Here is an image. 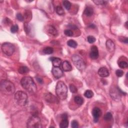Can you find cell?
<instances>
[{
    "label": "cell",
    "mask_w": 128,
    "mask_h": 128,
    "mask_svg": "<svg viewBox=\"0 0 128 128\" xmlns=\"http://www.w3.org/2000/svg\"><path fill=\"white\" fill-rule=\"evenodd\" d=\"M71 126L73 128H77L79 127V124L78 122L76 121V120H74L72 121V124H71Z\"/></svg>",
    "instance_id": "37"
},
{
    "label": "cell",
    "mask_w": 128,
    "mask_h": 128,
    "mask_svg": "<svg viewBox=\"0 0 128 128\" xmlns=\"http://www.w3.org/2000/svg\"><path fill=\"white\" fill-rule=\"evenodd\" d=\"M51 61L52 62L53 65L54 67H59L62 64L61 59L58 58L52 57L50 58Z\"/></svg>",
    "instance_id": "18"
},
{
    "label": "cell",
    "mask_w": 128,
    "mask_h": 128,
    "mask_svg": "<svg viewBox=\"0 0 128 128\" xmlns=\"http://www.w3.org/2000/svg\"><path fill=\"white\" fill-rule=\"evenodd\" d=\"M15 100L19 105L24 106L28 103V96L26 93L19 91L17 92L15 94Z\"/></svg>",
    "instance_id": "4"
},
{
    "label": "cell",
    "mask_w": 128,
    "mask_h": 128,
    "mask_svg": "<svg viewBox=\"0 0 128 128\" xmlns=\"http://www.w3.org/2000/svg\"><path fill=\"white\" fill-rule=\"evenodd\" d=\"M24 30H25V31L26 32V33L27 34V35H28V34H29V33H30V31H31V27L29 25V24L28 23H26L25 24H24Z\"/></svg>",
    "instance_id": "27"
},
{
    "label": "cell",
    "mask_w": 128,
    "mask_h": 128,
    "mask_svg": "<svg viewBox=\"0 0 128 128\" xmlns=\"http://www.w3.org/2000/svg\"><path fill=\"white\" fill-rule=\"evenodd\" d=\"M116 74L118 77H122L124 75V72L121 70H117L116 71Z\"/></svg>",
    "instance_id": "36"
},
{
    "label": "cell",
    "mask_w": 128,
    "mask_h": 128,
    "mask_svg": "<svg viewBox=\"0 0 128 128\" xmlns=\"http://www.w3.org/2000/svg\"><path fill=\"white\" fill-rule=\"evenodd\" d=\"M70 28L71 29H74V30H76L77 29V27L75 26V25H70Z\"/></svg>",
    "instance_id": "40"
},
{
    "label": "cell",
    "mask_w": 128,
    "mask_h": 128,
    "mask_svg": "<svg viewBox=\"0 0 128 128\" xmlns=\"http://www.w3.org/2000/svg\"><path fill=\"white\" fill-rule=\"evenodd\" d=\"M53 76L57 79L61 78L63 75V72L59 67H54L52 70Z\"/></svg>",
    "instance_id": "13"
},
{
    "label": "cell",
    "mask_w": 128,
    "mask_h": 128,
    "mask_svg": "<svg viewBox=\"0 0 128 128\" xmlns=\"http://www.w3.org/2000/svg\"><path fill=\"white\" fill-rule=\"evenodd\" d=\"M44 99L45 100L49 103H57L58 102V100L57 98L54 96L53 95H52L51 93H46L44 95Z\"/></svg>",
    "instance_id": "12"
},
{
    "label": "cell",
    "mask_w": 128,
    "mask_h": 128,
    "mask_svg": "<svg viewBox=\"0 0 128 128\" xmlns=\"http://www.w3.org/2000/svg\"><path fill=\"white\" fill-rule=\"evenodd\" d=\"M64 33H65V35L68 37H72L74 35V33L71 30H66L64 31Z\"/></svg>",
    "instance_id": "34"
},
{
    "label": "cell",
    "mask_w": 128,
    "mask_h": 128,
    "mask_svg": "<svg viewBox=\"0 0 128 128\" xmlns=\"http://www.w3.org/2000/svg\"><path fill=\"white\" fill-rule=\"evenodd\" d=\"M67 45L71 48H76L77 47L78 44H77V43L74 40H70L69 41H68Z\"/></svg>",
    "instance_id": "25"
},
{
    "label": "cell",
    "mask_w": 128,
    "mask_h": 128,
    "mask_svg": "<svg viewBox=\"0 0 128 128\" xmlns=\"http://www.w3.org/2000/svg\"><path fill=\"white\" fill-rule=\"evenodd\" d=\"M56 13L59 15H64V14H65V11H64V10L60 6H58L56 7Z\"/></svg>",
    "instance_id": "24"
},
{
    "label": "cell",
    "mask_w": 128,
    "mask_h": 128,
    "mask_svg": "<svg viewBox=\"0 0 128 128\" xmlns=\"http://www.w3.org/2000/svg\"><path fill=\"white\" fill-rule=\"evenodd\" d=\"M27 127L30 128H41L42 127L41 121L37 116L34 115L30 118L27 122Z\"/></svg>",
    "instance_id": "6"
},
{
    "label": "cell",
    "mask_w": 128,
    "mask_h": 128,
    "mask_svg": "<svg viewBox=\"0 0 128 128\" xmlns=\"http://www.w3.org/2000/svg\"><path fill=\"white\" fill-rule=\"evenodd\" d=\"M74 101L76 104L78 105H82L84 103L83 98L80 96H76L74 98Z\"/></svg>",
    "instance_id": "22"
},
{
    "label": "cell",
    "mask_w": 128,
    "mask_h": 128,
    "mask_svg": "<svg viewBox=\"0 0 128 128\" xmlns=\"http://www.w3.org/2000/svg\"><path fill=\"white\" fill-rule=\"evenodd\" d=\"M123 42L125 43H126V44H127V43H128V38H126L125 39H123Z\"/></svg>",
    "instance_id": "41"
},
{
    "label": "cell",
    "mask_w": 128,
    "mask_h": 128,
    "mask_svg": "<svg viewBox=\"0 0 128 128\" xmlns=\"http://www.w3.org/2000/svg\"><path fill=\"white\" fill-rule=\"evenodd\" d=\"M29 69L26 66H22L20 67L18 69V72L20 74L22 75L26 74L29 73Z\"/></svg>",
    "instance_id": "21"
},
{
    "label": "cell",
    "mask_w": 128,
    "mask_h": 128,
    "mask_svg": "<svg viewBox=\"0 0 128 128\" xmlns=\"http://www.w3.org/2000/svg\"><path fill=\"white\" fill-rule=\"evenodd\" d=\"M84 14L87 17H91L94 14V10L91 7H87L85 10Z\"/></svg>",
    "instance_id": "20"
},
{
    "label": "cell",
    "mask_w": 128,
    "mask_h": 128,
    "mask_svg": "<svg viewBox=\"0 0 128 128\" xmlns=\"http://www.w3.org/2000/svg\"><path fill=\"white\" fill-rule=\"evenodd\" d=\"M62 67L63 68V70L65 72H69L72 71V66L71 65V64L67 61H64L62 63Z\"/></svg>",
    "instance_id": "17"
},
{
    "label": "cell",
    "mask_w": 128,
    "mask_h": 128,
    "mask_svg": "<svg viewBox=\"0 0 128 128\" xmlns=\"http://www.w3.org/2000/svg\"><path fill=\"white\" fill-rule=\"evenodd\" d=\"M87 40H88V42L89 43L93 44L94 42H95L96 39L94 36H88L87 38Z\"/></svg>",
    "instance_id": "32"
},
{
    "label": "cell",
    "mask_w": 128,
    "mask_h": 128,
    "mask_svg": "<svg viewBox=\"0 0 128 128\" xmlns=\"http://www.w3.org/2000/svg\"><path fill=\"white\" fill-rule=\"evenodd\" d=\"M62 121L60 124V127L61 128H66L69 126V121L68 115L66 113L63 114L62 116Z\"/></svg>",
    "instance_id": "11"
},
{
    "label": "cell",
    "mask_w": 128,
    "mask_h": 128,
    "mask_svg": "<svg viewBox=\"0 0 128 128\" xmlns=\"http://www.w3.org/2000/svg\"><path fill=\"white\" fill-rule=\"evenodd\" d=\"M98 74L102 78H105L109 76V72L106 67H102L98 71Z\"/></svg>",
    "instance_id": "16"
},
{
    "label": "cell",
    "mask_w": 128,
    "mask_h": 128,
    "mask_svg": "<svg viewBox=\"0 0 128 128\" xmlns=\"http://www.w3.org/2000/svg\"><path fill=\"white\" fill-rule=\"evenodd\" d=\"M106 48L107 50L110 53H112L115 51V45L114 43L111 40H108L107 41L106 43Z\"/></svg>",
    "instance_id": "15"
},
{
    "label": "cell",
    "mask_w": 128,
    "mask_h": 128,
    "mask_svg": "<svg viewBox=\"0 0 128 128\" xmlns=\"http://www.w3.org/2000/svg\"><path fill=\"white\" fill-rule=\"evenodd\" d=\"M113 118V115L110 112H108L107 114L104 116V119L106 121H109L112 120Z\"/></svg>",
    "instance_id": "29"
},
{
    "label": "cell",
    "mask_w": 128,
    "mask_h": 128,
    "mask_svg": "<svg viewBox=\"0 0 128 128\" xmlns=\"http://www.w3.org/2000/svg\"><path fill=\"white\" fill-rule=\"evenodd\" d=\"M121 90L118 88H111L110 90V95L112 99L115 101L119 100L121 99Z\"/></svg>",
    "instance_id": "8"
},
{
    "label": "cell",
    "mask_w": 128,
    "mask_h": 128,
    "mask_svg": "<svg viewBox=\"0 0 128 128\" xmlns=\"http://www.w3.org/2000/svg\"><path fill=\"white\" fill-rule=\"evenodd\" d=\"M90 27H91V28H93L94 29V28H95V26L94 24H91L90 25Z\"/></svg>",
    "instance_id": "42"
},
{
    "label": "cell",
    "mask_w": 128,
    "mask_h": 128,
    "mask_svg": "<svg viewBox=\"0 0 128 128\" xmlns=\"http://www.w3.org/2000/svg\"><path fill=\"white\" fill-rule=\"evenodd\" d=\"M17 18L19 21H21V22L23 21L24 19V16H22V15L21 13H18L17 14Z\"/></svg>",
    "instance_id": "38"
},
{
    "label": "cell",
    "mask_w": 128,
    "mask_h": 128,
    "mask_svg": "<svg viewBox=\"0 0 128 128\" xmlns=\"http://www.w3.org/2000/svg\"><path fill=\"white\" fill-rule=\"evenodd\" d=\"M63 4L64 7L66 8V9L67 10H69L71 7V3L68 1H64L63 2Z\"/></svg>",
    "instance_id": "28"
},
{
    "label": "cell",
    "mask_w": 128,
    "mask_h": 128,
    "mask_svg": "<svg viewBox=\"0 0 128 128\" xmlns=\"http://www.w3.org/2000/svg\"><path fill=\"white\" fill-rule=\"evenodd\" d=\"M37 81L39 83H40V84H42L43 83V80L42 79L40 78V77H37Z\"/></svg>",
    "instance_id": "39"
},
{
    "label": "cell",
    "mask_w": 128,
    "mask_h": 128,
    "mask_svg": "<svg viewBox=\"0 0 128 128\" xmlns=\"http://www.w3.org/2000/svg\"><path fill=\"white\" fill-rule=\"evenodd\" d=\"M54 50L53 48L50 47H47L44 48L43 49V52L45 54H47V55H50L53 53Z\"/></svg>",
    "instance_id": "23"
},
{
    "label": "cell",
    "mask_w": 128,
    "mask_h": 128,
    "mask_svg": "<svg viewBox=\"0 0 128 128\" xmlns=\"http://www.w3.org/2000/svg\"><path fill=\"white\" fill-rule=\"evenodd\" d=\"M1 91L6 95H12L15 92V87L14 84L8 80H2L1 82Z\"/></svg>",
    "instance_id": "2"
},
{
    "label": "cell",
    "mask_w": 128,
    "mask_h": 128,
    "mask_svg": "<svg viewBox=\"0 0 128 128\" xmlns=\"http://www.w3.org/2000/svg\"><path fill=\"white\" fill-rule=\"evenodd\" d=\"M22 87L29 93L34 94L36 93L37 89L35 83L30 77H23L21 81Z\"/></svg>",
    "instance_id": "1"
},
{
    "label": "cell",
    "mask_w": 128,
    "mask_h": 128,
    "mask_svg": "<svg viewBox=\"0 0 128 128\" xmlns=\"http://www.w3.org/2000/svg\"><path fill=\"white\" fill-rule=\"evenodd\" d=\"M84 96L87 98L90 99V98H92L94 96V93L91 90H87L84 93Z\"/></svg>",
    "instance_id": "26"
},
{
    "label": "cell",
    "mask_w": 128,
    "mask_h": 128,
    "mask_svg": "<svg viewBox=\"0 0 128 128\" xmlns=\"http://www.w3.org/2000/svg\"><path fill=\"white\" fill-rule=\"evenodd\" d=\"M70 90L72 93H76L78 91L77 88L75 85H74L73 84H71L70 85Z\"/></svg>",
    "instance_id": "35"
},
{
    "label": "cell",
    "mask_w": 128,
    "mask_h": 128,
    "mask_svg": "<svg viewBox=\"0 0 128 128\" xmlns=\"http://www.w3.org/2000/svg\"><path fill=\"white\" fill-rule=\"evenodd\" d=\"M19 30V27L17 25H15L12 26L11 28V31L12 33H15L17 32Z\"/></svg>",
    "instance_id": "33"
},
{
    "label": "cell",
    "mask_w": 128,
    "mask_h": 128,
    "mask_svg": "<svg viewBox=\"0 0 128 128\" xmlns=\"http://www.w3.org/2000/svg\"><path fill=\"white\" fill-rule=\"evenodd\" d=\"M72 61L78 70L83 71L86 69V63L84 60L79 56L77 55H73L72 57Z\"/></svg>",
    "instance_id": "5"
},
{
    "label": "cell",
    "mask_w": 128,
    "mask_h": 128,
    "mask_svg": "<svg viewBox=\"0 0 128 128\" xmlns=\"http://www.w3.org/2000/svg\"><path fill=\"white\" fill-rule=\"evenodd\" d=\"M46 32L50 35L53 36H57L58 35V32L57 29L51 25H48L45 28Z\"/></svg>",
    "instance_id": "14"
},
{
    "label": "cell",
    "mask_w": 128,
    "mask_h": 128,
    "mask_svg": "<svg viewBox=\"0 0 128 128\" xmlns=\"http://www.w3.org/2000/svg\"><path fill=\"white\" fill-rule=\"evenodd\" d=\"M93 2L97 5H105L107 3V1H102V0H100V1H94Z\"/></svg>",
    "instance_id": "31"
},
{
    "label": "cell",
    "mask_w": 128,
    "mask_h": 128,
    "mask_svg": "<svg viewBox=\"0 0 128 128\" xmlns=\"http://www.w3.org/2000/svg\"><path fill=\"white\" fill-rule=\"evenodd\" d=\"M119 67H120L121 68H122V69L127 68L128 66V63L127 62L124 61H121L119 63Z\"/></svg>",
    "instance_id": "30"
},
{
    "label": "cell",
    "mask_w": 128,
    "mask_h": 128,
    "mask_svg": "<svg viewBox=\"0 0 128 128\" xmlns=\"http://www.w3.org/2000/svg\"><path fill=\"white\" fill-rule=\"evenodd\" d=\"M92 115L94 118V121L95 123L98 122L102 115L101 110L98 107L94 108L92 111Z\"/></svg>",
    "instance_id": "9"
},
{
    "label": "cell",
    "mask_w": 128,
    "mask_h": 128,
    "mask_svg": "<svg viewBox=\"0 0 128 128\" xmlns=\"http://www.w3.org/2000/svg\"><path fill=\"white\" fill-rule=\"evenodd\" d=\"M1 48L3 52L8 56H12L15 50V47L14 45L10 43H5L3 44Z\"/></svg>",
    "instance_id": "7"
},
{
    "label": "cell",
    "mask_w": 128,
    "mask_h": 128,
    "mask_svg": "<svg viewBox=\"0 0 128 128\" xmlns=\"http://www.w3.org/2000/svg\"><path fill=\"white\" fill-rule=\"evenodd\" d=\"M56 95L59 99L65 100L68 96V88L66 84L62 81H59L56 88Z\"/></svg>",
    "instance_id": "3"
},
{
    "label": "cell",
    "mask_w": 128,
    "mask_h": 128,
    "mask_svg": "<svg viewBox=\"0 0 128 128\" xmlns=\"http://www.w3.org/2000/svg\"><path fill=\"white\" fill-rule=\"evenodd\" d=\"M32 14L31 12L29 10H27L25 11L24 13V18L28 22L30 21L32 19Z\"/></svg>",
    "instance_id": "19"
},
{
    "label": "cell",
    "mask_w": 128,
    "mask_h": 128,
    "mask_svg": "<svg viewBox=\"0 0 128 128\" xmlns=\"http://www.w3.org/2000/svg\"><path fill=\"white\" fill-rule=\"evenodd\" d=\"M99 51L97 47L96 46H93L91 48V52L90 53V57L93 60H95L99 57Z\"/></svg>",
    "instance_id": "10"
}]
</instances>
